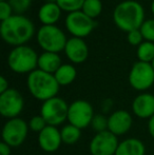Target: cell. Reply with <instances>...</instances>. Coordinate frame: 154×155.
<instances>
[{"mask_svg": "<svg viewBox=\"0 0 154 155\" xmlns=\"http://www.w3.org/2000/svg\"><path fill=\"white\" fill-rule=\"evenodd\" d=\"M35 32V27L29 18L22 15H13L2 21L0 33L6 43L12 45H23L28 42Z\"/></svg>", "mask_w": 154, "mask_h": 155, "instance_id": "obj_1", "label": "cell"}, {"mask_svg": "<svg viewBox=\"0 0 154 155\" xmlns=\"http://www.w3.org/2000/svg\"><path fill=\"white\" fill-rule=\"evenodd\" d=\"M145 12L142 4L134 0H126L118 4L113 12V20L120 30L131 32L140 29L145 22Z\"/></svg>", "mask_w": 154, "mask_h": 155, "instance_id": "obj_2", "label": "cell"}, {"mask_svg": "<svg viewBox=\"0 0 154 155\" xmlns=\"http://www.w3.org/2000/svg\"><path fill=\"white\" fill-rule=\"evenodd\" d=\"M27 84L31 95L41 101L56 97L60 87L54 74L47 73L39 69L29 74Z\"/></svg>", "mask_w": 154, "mask_h": 155, "instance_id": "obj_3", "label": "cell"}, {"mask_svg": "<svg viewBox=\"0 0 154 155\" xmlns=\"http://www.w3.org/2000/svg\"><path fill=\"white\" fill-rule=\"evenodd\" d=\"M38 57L39 56L32 48L19 45L11 51L8 57V63L15 73H31L38 67Z\"/></svg>", "mask_w": 154, "mask_h": 155, "instance_id": "obj_4", "label": "cell"}, {"mask_svg": "<svg viewBox=\"0 0 154 155\" xmlns=\"http://www.w3.org/2000/svg\"><path fill=\"white\" fill-rule=\"evenodd\" d=\"M37 41L45 52L58 53L64 50L67 37L56 25H42L37 32Z\"/></svg>", "mask_w": 154, "mask_h": 155, "instance_id": "obj_5", "label": "cell"}, {"mask_svg": "<svg viewBox=\"0 0 154 155\" xmlns=\"http://www.w3.org/2000/svg\"><path fill=\"white\" fill-rule=\"evenodd\" d=\"M69 106L61 97H53L43 101L40 108V115L49 126L58 127L68 120Z\"/></svg>", "mask_w": 154, "mask_h": 155, "instance_id": "obj_6", "label": "cell"}, {"mask_svg": "<svg viewBox=\"0 0 154 155\" xmlns=\"http://www.w3.org/2000/svg\"><path fill=\"white\" fill-rule=\"evenodd\" d=\"M29 131V124L20 117L8 119L1 131L2 141L11 148H18L27 139Z\"/></svg>", "mask_w": 154, "mask_h": 155, "instance_id": "obj_7", "label": "cell"}, {"mask_svg": "<svg viewBox=\"0 0 154 155\" xmlns=\"http://www.w3.org/2000/svg\"><path fill=\"white\" fill-rule=\"evenodd\" d=\"M94 115V109L92 104L87 100L78 99L69 104V124L77 127L80 130L91 126Z\"/></svg>", "mask_w": 154, "mask_h": 155, "instance_id": "obj_8", "label": "cell"}, {"mask_svg": "<svg viewBox=\"0 0 154 155\" xmlns=\"http://www.w3.org/2000/svg\"><path fill=\"white\" fill-rule=\"evenodd\" d=\"M129 82L137 91L148 90L154 84V69L149 62L137 61L133 64L129 74Z\"/></svg>", "mask_w": 154, "mask_h": 155, "instance_id": "obj_9", "label": "cell"}, {"mask_svg": "<svg viewBox=\"0 0 154 155\" xmlns=\"http://www.w3.org/2000/svg\"><path fill=\"white\" fill-rule=\"evenodd\" d=\"M25 100L19 91L10 88L0 94V114L8 119L16 118L22 112Z\"/></svg>", "mask_w": 154, "mask_h": 155, "instance_id": "obj_10", "label": "cell"}, {"mask_svg": "<svg viewBox=\"0 0 154 155\" xmlns=\"http://www.w3.org/2000/svg\"><path fill=\"white\" fill-rule=\"evenodd\" d=\"M118 137L110 131L96 133L91 139L89 150L91 155H115L118 148Z\"/></svg>", "mask_w": 154, "mask_h": 155, "instance_id": "obj_11", "label": "cell"}, {"mask_svg": "<svg viewBox=\"0 0 154 155\" xmlns=\"http://www.w3.org/2000/svg\"><path fill=\"white\" fill-rule=\"evenodd\" d=\"M95 22L91 17L84 14L82 11L70 13L66 18V27L68 31L75 37H86L94 29Z\"/></svg>", "mask_w": 154, "mask_h": 155, "instance_id": "obj_12", "label": "cell"}, {"mask_svg": "<svg viewBox=\"0 0 154 155\" xmlns=\"http://www.w3.org/2000/svg\"><path fill=\"white\" fill-rule=\"evenodd\" d=\"M133 124L132 115L126 110L114 111L108 117V131L117 137L125 135L130 131Z\"/></svg>", "mask_w": 154, "mask_h": 155, "instance_id": "obj_13", "label": "cell"}, {"mask_svg": "<svg viewBox=\"0 0 154 155\" xmlns=\"http://www.w3.org/2000/svg\"><path fill=\"white\" fill-rule=\"evenodd\" d=\"M62 143L60 130L57 127L48 124L38 134V145L41 150L48 153L57 151Z\"/></svg>", "mask_w": 154, "mask_h": 155, "instance_id": "obj_14", "label": "cell"}, {"mask_svg": "<svg viewBox=\"0 0 154 155\" xmlns=\"http://www.w3.org/2000/svg\"><path fill=\"white\" fill-rule=\"evenodd\" d=\"M132 112L138 118L150 119L154 115V95L143 93L136 96L132 102Z\"/></svg>", "mask_w": 154, "mask_h": 155, "instance_id": "obj_15", "label": "cell"}, {"mask_svg": "<svg viewBox=\"0 0 154 155\" xmlns=\"http://www.w3.org/2000/svg\"><path fill=\"white\" fill-rule=\"evenodd\" d=\"M64 52L69 59L74 63L84 62L89 55L88 45L81 38L78 37H73L67 41Z\"/></svg>", "mask_w": 154, "mask_h": 155, "instance_id": "obj_16", "label": "cell"}, {"mask_svg": "<svg viewBox=\"0 0 154 155\" xmlns=\"http://www.w3.org/2000/svg\"><path fill=\"white\" fill-rule=\"evenodd\" d=\"M145 143L138 138H127L120 141L115 155H145Z\"/></svg>", "mask_w": 154, "mask_h": 155, "instance_id": "obj_17", "label": "cell"}, {"mask_svg": "<svg viewBox=\"0 0 154 155\" xmlns=\"http://www.w3.org/2000/svg\"><path fill=\"white\" fill-rule=\"evenodd\" d=\"M61 8L57 3H44L38 12V18L43 25H53L59 19Z\"/></svg>", "mask_w": 154, "mask_h": 155, "instance_id": "obj_18", "label": "cell"}, {"mask_svg": "<svg viewBox=\"0 0 154 155\" xmlns=\"http://www.w3.org/2000/svg\"><path fill=\"white\" fill-rule=\"evenodd\" d=\"M61 59L57 53L44 52L38 57V68L41 71L50 74H55L56 71L61 67Z\"/></svg>", "mask_w": 154, "mask_h": 155, "instance_id": "obj_19", "label": "cell"}, {"mask_svg": "<svg viewBox=\"0 0 154 155\" xmlns=\"http://www.w3.org/2000/svg\"><path fill=\"white\" fill-rule=\"evenodd\" d=\"M77 72L75 67L71 64H62L54 74L59 86H68L75 80Z\"/></svg>", "mask_w": 154, "mask_h": 155, "instance_id": "obj_20", "label": "cell"}, {"mask_svg": "<svg viewBox=\"0 0 154 155\" xmlns=\"http://www.w3.org/2000/svg\"><path fill=\"white\" fill-rule=\"evenodd\" d=\"M60 134H61L62 143H66V145L72 146L75 145L80 139L81 130L79 128H77V127L69 124L60 129Z\"/></svg>", "mask_w": 154, "mask_h": 155, "instance_id": "obj_21", "label": "cell"}, {"mask_svg": "<svg viewBox=\"0 0 154 155\" xmlns=\"http://www.w3.org/2000/svg\"><path fill=\"white\" fill-rule=\"evenodd\" d=\"M137 57L139 61L152 62L154 59V43L151 41L140 43L137 49Z\"/></svg>", "mask_w": 154, "mask_h": 155, "instance_id": "obj_22", "label": "cell"}, {"mask_svg": "<svg viewBox=\"0 0 154 155\" xmlns=\"http://www.w3.org/2000/svg\"><path fill=\"white\" fill-rule=\"evenodd\" d=\"M81 10L84 14L93 19L101 13L103 3H101L100 0H84V3L82 5Z\"/></svg>", "mask_w": 154, "mask_h": 155, "instance_id": "obj_23", "label": "cell"}, {"mask_svg": "<svg viewBox=\"0 0 154 155\" xmlns=\"http://www.w3.org/2000/svg\"><path fill=\"white\" fill-rule=\"evenodd\" d=\"M56 3L61 10L73 13L76 11H80V8H82L84 0H57Z\"/></svg>", "mask_w": 154, "mask_h": 155, "instance_id": "obj_24", "label": "cell"}, {"mask_svg": "<svg viewBox=\"0 0 154 155\" xmlns=\"http://www.w3.org/2000/svg\"><path fill=\"white\" fill-rule=\"evenodd\" d=\"M91 127L96 133L108 131V117L103 114H95L91 123Z\"/></svg>", "mask_w": 154, "mask_h": 155, "instance_id": "obj_25", "label": "cell"}, {"mask_svg": "<svg viewBox=\"0 0 154 155\" xmlns=\"http://www.w3.org/2000/svg\"><path fill=\"white\" fill-rule=\"evenodd\" d=\"M8 3L12 6L15 15H21L29 10L31 5V0H8Z\"/></svg>", "mask_w": 154, "mask_h": 155, "instance_id": "obj_26", "label": "cell"}, {"mask_svg": "<svg viewBox=\"0 0 154 155\" xmlns=\"http://www.w3.org/2000/svg\"><path fill=\"white\" fill-rule=\"evenodd\" d=\"M48 126L47 121L44 120L42 116L40 114L39 115H35L33 116L29 121V128H30V131H33V132H36V133H40L45 127Z\"/></svg>", "mask_w": 154, "mask_h": 155, "instance_id": "obj_27", "label": "cell"}, {"mask_svg": "<svg viewBox=\"0 0 154 155\" xmlns=\"http://www.w3.org/2000/svg\"><path fill=\"white\" fill-rule=\"evenodd\" d=\"M140 32L145 39L153 42L154 41V19L146 20L140 27Z\"/></svg>", "mask_w": 154, "mask_h": 155, "instance_id": "obj_28", "label": "cell"}, {"mask_svg": "<svg viewBox=\"0 0 154 155\" xmlns=\"http://www.w3.org/2000/svg\"><path fill=\"white\" fill-rule=\"evenodd\" d=\"M12 13H13L12 6L10 5L8 2L0 1V19H1V21L6 20L11 16H13Z\"/></svg>", "mask_w": 154, "mask_h": 155, "instance_id": "obj_29", "label": "cell"}, {"mask_svg": "<svg viewBox=\"0 0 154 155\" xmlns=\"http://www.w3.org/2000/svg\"><path fill=\"white\" fill-rule=\"evenodd\" d=\"M143 38H144V36H143L139 29L133 30V31L128 33V41H129L132 45H137L143 43L142 42Z\"/></svg>", "mask_w": 154, "mask_h": 155, "instance_id": "obj_30", "label": "cell"}, {"mask_svg": "<svg viewBox=\"0 0 154 155\" xmlns=\"http://www.w3.org/2000/svg\"><path fill=\"white\" fill-rule=\"evenodd\" d=\"M11 149L12 148L5 143L1 141L0 143V155H11Z\"/></svg>", "mask_w": 154, "mask_h": 155, "instance_id": "obj_31", "label": "cell"}, {"mask_svg": "<svg viewBox=\"0 0 154 155\" xmlns=\"http://www.w3.org/2000/svg\"><path fill=\"white\" fill-rule=\"evenodd\" d=\"M8 81L5 79V77L1 76L0 77V94L5 92L6 90H8Z\"/></svg>", "mask_w": 154, "mask_h": 155, "instance_id": "obj_32", "label": "cell"}, {"mask_svg": "<svg viewBox=\"0 0 154 155\" xmlns=\"http://www.w3.org/2000/svg\"><path fill=\"white\" fill-rule=\"evenodd\" d=\"M148 132L151 137L154 138V115L148 120Z\"/></svg>", "mask_w": 154, "mask_h": 155, "instance_id": "obj_33", "label": "cell"}, {"mask_svg": "<svg viewBox=\"0 0 154 155\" xmlns=\"http://www.w3.org/2000/svg\"><path fill=\"white\" fill-rule=\"evenodd\" d=\"M111 108H112V100H110V99L105 100L103 104V112L107 113Z\"/></svg>", "mask_w": 154, "mask_h": 155, "instance_id": "obj_34", "label": "cell"}, {"mask_svg": "<svg viewBox=\"0 0 154 155\" xmlns=\"http://www.w3.org/2000/svg\"><path fill=\"white\" fill-rule=\"evenodd\" d=\"M45 1H47V3H56L57 0H45Z\"/></svg>", "mask_w": 154, "mask_h": 155, "instance_id": "obj_35", "label": "cell"}, {"mask_svg": "<svg viewBox=\"0 0 154 155\" xmlns=\"http://www.w3.org/2000/svg\"><path fill=\"white\" fill-rule=\"evenodd\" d=\"M151 10H152V13L154 14V0H153V2H152V5H151Z\"/></svg>", "mask_w": 154, "mask_h": 155, "instance_id": "obj_36", "label": "cell"}, {"mask_svg": "<svg viewBox=\"0 0 154 155\" xmlns=\"http://www.w3.org/2000/svg\"><path fill=\"white\" fill-rule=\"evenodd\" d=\"M151 64H152V67H153V69H154V59H153V61H152V63H151Z\"/></svg>", "mask_w": 154, "mask_h": 155, "instance_id": "obj_37", "label": "cell"}, {"mask_svg": "<svg viewBox=\"0 0 154 155\" xmlns=\"http://www.w3.org/2000/svg\"><path fill=\"white\" fill-rule=\"evenodd\" d=\"M1 1H5V0H1Z\"/></svg>", "mask_w": 154, "mask_h": 155, "instance_id": "obj_38", "label": "cell"}]
</instances>
